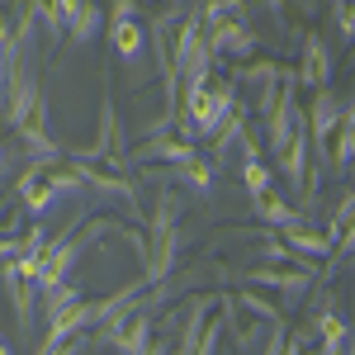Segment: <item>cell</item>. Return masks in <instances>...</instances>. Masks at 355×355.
Listing matches in <instances>:
<instances>
[{
  "mask_svg": "<svg viewBox=\"0 0 355 355\" xmlns=\"http://www.w3.org/2000/svg\"><path fill=\"white\" fill-rule=\"evenodd\" d=\"M19 162H24V152H19V142H10V137L0 133V180H5V175H10V171H15Z\"/></svg>",
  "mask_w": 355,
  "mask_h": 355,
  "instance_id": "21",
  "label": "cell"
},
{
  "mask_svg": "<svg viewBox=\"0 0 355 355\" xmlns=\"http://www.w3.org/2000/svg\"><path fill=\"white\" fill-rule=\"evenodd\" d=\"M100 28H105V10H100V0H81V10L71 15V24H67V43H95L100 38Z\"/></svg>",
  "mask_w": 355,
  "mask_h": 355,
  "instance_id": "16",
  "label": "cell"
},
{
  "mask_svg": "<svg viewBox=\"0 0 355 355\" xmlns=\"http://www.w3.org/2000/svg\"><path fill=\"white\" fill-rule=\"evenodd\" d=\"M279 242L289 246L294 256H303V261H318V256H331V251H336V246H331V237L322 232V227H313V223L284 227V232H279Z\"/></svg>",
  "mask_w": 355,
  "mask_h": 355,
  "instance_id": "14",
  "label": "cell"
},
{
  "mask_svg": "<svg viewBox=\"0 0 355 355\" xmlns=\"http://www.w3.org/2000/svg\"><path fill=\"white\" fill-rule=\"evenodd\" d=\"M232 303H237V313H251L256 322H284V308H279V299H270L266 289H251V284H242V289L232 294Z\"/></svg>",
  "mask_w": 355,
  "mask_h": 355,
  "instance_id": "17",
  "label": "cell"
},
{
  "mask_svg": "<svg viewBox=\"0 0 355 355\" xmlns=\"http://www.w3.org/2000/svg\"><path fill=\"white\" fill-rule=\"evenodd\" d=\"M242 185L251 199H261L266 190H275V171L266 162H242Z\"/></svg>",
  "mask_w": 355,
  "mask_h": 355,
  "instance_id": "20",
  "label": "cell"
},
{
  "mask_svg": "<svg viewBox=\"0 0 355 355\" xmlns=\"http://www.w3.org/2000/svg\"><path fill=\"white\" fill-rule=\"evenodd\" d=\"M137 175H147V180H171V185H190L194 194H209L218 185V166L204 162V157H194L185 166H166V171H142L137 166Z\"/></svg>",
  "mask_w": 355,
  "mask_h": 355,
  "instance_id": "8",
  "label": "cell"
},
{
  "mask_svg": "<svg viewBox=\"0 0 355 355\" xmlns=\"http://www.w3.org/2000/svg\"><path fill=\"white\" fill-rule=\"evenodd\" d=\"M105 28H110V48L119 53V62L137 71V62L147 57V24L142 19H105Z\"/></svg>",
  "mask_w": 355,
  "mask_h": 355,
  "instance_id": "10",
  "label": "cell"
},
{
  "mask_svg": "<svg viewBox=\"0 0 355 355\" xmlns=\"http://www.w3.org/2000/svg\"><path fill=\"white\" fill-rule=\"evenodd\" d=\"M171 5H175V0H171Z\"/></svg>",
  "mask_w": 355,
  "mask_h": 355,
  "instance_id": "26",
  "label": "cell"
},
{
  "mask_svg": "<svg viewBox=\"0 0 355 355\" xmlns=\"http://www.w3.org/2000/svg\"><path fill=\"white\" fill-rule=\"evenodd\" d=\"M90 327H95V299L71 303V308H62V313H53V318H48L38 351H53V346H62V341H76V336H85Z\"/></svg>",
  "mask_w": 355,
  "mask_h": 355,
  "instance_id": "5",
  "label": "cell"
},
{
  "mask_svg": "<svg viewBox=\"0 0 355 355\" xmlns=\"http://www.w3.org/2000/svg\"><path fill=\"white\" fill-rule=\"evenodd\" d=\"M299 90H327L331 85V48L318 28H303V62L294 67Z\"/></svg>",
  "mask_w": 355,
  "mask_h": 355,
  "instance_id": "4",
  "label": "cell"
},
{
  "mask_svg": "<svg viewBox=\"0 0 355 355\" xmlns=\"http://www.w3.org/2000/svg\"><path fill=\"white\" fill-rule=\"evenodd\" d=\"M81 284L76 279H67V284H53V289H38V303H43V318H53L62 308H71V303H81Z\"/></svg>",
  "mask_w": 355,
  "mask_h": 355,
  "instance_id": "19",
  "label": "cell"
},
{
  "mask_svg": "<svg viewBox=\"0 0 355 355\" xmlns=\"http://www.w3.org/2000/svg\"><path fill=\"white\" fill-rule=\"evenodd\" d=\"M142 355H171V341H162V336H152V346H147Z\"/></svg>",
  "mask_w": 355,
  "mask_h": 355,
  "instance_id": "24",
  "label": "cell"
},
{
  "mask_svg": "<svg viewBox=\"0 0 355 355\" xmlns=\"http://www.w3.org/2000/svg\"><path fill=\"white\" fill-rule=\"evenodd\" d=\"M351 157H355V110L351 100H346V110H341V123H336V133L327 142V171H351Z\"/></svg>",
  "mask_w": 355,
  "mask_h": 355,
  "instance_id": "15",
  "label": "cell"
},
{
  "mask_svg": "<svg viewBox=\"0 0 355 355\" xmlns=\"http://www.w3.org/2000/svg\"><path fill=\"white\" fill-rule=\"evenodd\" d=\"M28 15L38 19V28L53 38V43H62L67 38V24H71V15L81 10V0H24Z\"/></svg>",
  "mask_w": 355,
  "mask_h": 355,
  "instance_id": "12",
  "label": "cell"
},
{
  "mask_svg": "<svg viewBox=\"0 0 355 355\" xmlns=\"http://www.w3.org/2000/svg\"><path fill=\"white\" fill-rule=\"evenodd\" d=\"M308 166H313V147H308V133H299L279 157H275V175H284L289 180V190H299L303 194V180H308Z\"/></svg>",
  "mask_w": 355,
  "mask_h": 355,
  "instance_id": "13",
  "label": "cell"
},
{
  "mask_svg": "<svg viewBox=\"0 0 355 355\" xmlns=\"http://www.w3.org/2000/svg\"><path fill=\"white\" fill-rule=\"evenodd\" d=\"M142 10H137V0H114L110 5V19H137Z\"/></svg>",
  "mask_w": 355,
  "mask_h": 355,
  "instance_id": "23",
  "label": "cell"
},
{
  "mask_svg": "<svg viewBox=\"0 0 355 355\" xmlns=\"http://www.w3.org/2000/svg\"><path fill=\"white\" fill-rule=\"evenodd\" d=\"M227 279H237V284H251V289H270L279 294V308H289V303H299L313 294V275L308 270H294V266H246V270H223Z\"/></svg>",
  "mask_w": 355,
  "mask_h": 355,
  "instance_id": "3",
  "label": "cell"
},
{
  "mask_svg": "<svg viewBox=\"0 0 355 355\" xmlns=\"http://www.w3.org/2000/svg\"><path fill=\"white\" fill-rule=\"evenodd\" d=\"M279 71H284V62H279V57H246V62H232V76H227V81L237 85V90H256V95H261V90H275V85H279Z\"/></svg>",
  "mask_w": 355,
  "mask_h": 355,
  "instance_id": "9",
  "label": "cell"
},
{
  "mask_svg": "<svg viewBox=\"0 0 355 355\" xmlns=\"http://www.w3.org/2000/svg\"><path fill=\"white\" fill-rule=\"evenodd\" d=\"M90 351V341L85 336H76V341H62V346H53V351H38V355H85Z\"/></svg>",
  "mask_w": 355,
  "mask_h": 355,
  "instance_id": "22",
  "label": "cell"
},
{
  "mask_svg": "<svg viewBox=\"0 0 355 355\" xmlns=\"http://www.w3.org/2000/svg\"><path fill=\"white\" fill-rule=\"evenodd\" d=\"M62 157L71 162H90V166H105V171H133L128 166V137H123V123H119V110H114V81L110 71H100V128L85 147H62Z\"/></svg>",
  "mask_w": 355,
  "mask_h": 355,
  "instance_id": "1",
  "label": "cell"
},
{
  "mask_svg": "<svg viewBox=\"0 0 355 355\" xmlns=\"http://www.w3.org/2000/svg\"><path fill=\"white\" fill-rule=\"evenodd\" d=\"M0 289H5V299L15 308V327L19 336H33V322H38V289H33V279H19V275L0 270Z\"/></svg>",
  "mask_w": 355,
  "mask_h": 355,
  "instance_id": "7",
  "label": "cell"
},
{
  "mask_svg": "<svg viewBox=\"0 0 355 355\" xmlns=\"http://www.w3.org/2000/svg\"><path fill=\"white\" fill-rule=\"evenodd\" d=\"M251 214H256L261 223H270L275 232H284V227H299V223H313V214H308V209L289 204L284 194H275V190H266L261 199H251Z\"/></svg>",
  "mask_w": 355,
  "mask_h": 355,
  "instance_id": "11",
  "label": "cell"
},
{
  "mask_svg": "<svg viewBox=\"0 0 355 355\" xmlns=\"http://www.w3.org/2000/svg\"><path fill=\"white\" fill-rule=\"evenodd\" d=\"M71 162V157H67ZM71 171L81 175L85 190H100V194H114V199H123V209L137 214V180L133 171L123 175V171H105V166H90V162H71Z\"/></svg>",
  "mask_w": 355,
  "mask_h": 355,
  "instance_id": "6",
  "label": "cell"
},
{
  "mask_svg": "<svg viewBox=\"0 0 355 355\" xmlns=\"http://www.w3.org/2000/svg\"><path fill=\"white\" fill-rule=\"evenodd\" d=\"M95 336H100L114 355H142L147 346H152V336H157V313L142 308V299H137L128 313H119V318H110V322H100Z\"/></svg>",
  "mask_w": 355,
  "mask_h": 355,
  "instance_id": "2",
  "label": "cell"
},
{
  "mask_svg": "<svg viewBox=\"0 0 355 355\" xmlns=\"http://www.w3.org/2000/svg\"><path fill=\"white\" fill-rule=\"evenodd\" d=\"M0 355H10V341H5V336H0Z\"/></svg>",
  "mask_w": 355,
  "mask_h": 355,
  "instance_id": "25",
  "label": "cell"
},
{
  "mask_svg": "<svg viewBox=\"0 0 355 355\" xmlns=\"http://www.w3.org/2000/svg\"><path fill=\"white\" fill-rule=\"evenodd\" d=\"M246 128H251V114H246V105H237V110L227 114V123H223L218 133L209 137V142H214V157H209V162H214V166H223V162H227V152H232V147L242 142V133H246Z\"/></svg>",
  "mask_w": 355,
  "mask_h": 355,
  "instance_id": "18",
  "label": "cell"
}]
</instances>
